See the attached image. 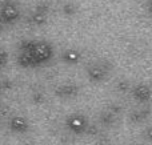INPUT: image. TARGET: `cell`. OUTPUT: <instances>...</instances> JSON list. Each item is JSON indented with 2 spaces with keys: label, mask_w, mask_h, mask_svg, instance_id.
Listing matches in <instances>:
<instances>
[{
  "label": "cell",
  "mask_w": 152,
  "mask_h": 145,
  "mask_svg": "<svg viewBox=\"0 0 152 145\" xmlns=\"http://www.w3.org/2000/svg\"><path fill=\"white\" fill-rule=\"evenodd\" d=\"M150 11L152 12V1H151V4H150Z\"/></svg>",
  "instance_id": "obj_3"
},
{
  "label": "cell",
  "mask_w": 152,
  "mask_h": 145,
  "mask_svg": "<svg viewBox=\"0 0 152 145\" xmlns=\"http://www.w3.org/2000/svg\"><path fill=\"white\" fill-rule=\"evenodd\" d=\"M18 16H19V9L13 3H7V4H4V7H3V9H1V13H0V17H1L3 20L10 23V21L16 20Z\"/></svg>",
  "instance_id": "obj_2"
},
{
  "label": "cell",
  "mask_w": 152,
  "mask_h": 145,
  "mask_svg": "<svg viewBox=\"0 0 152 145\" xmlns=\"http://www.w3.org/2000/svg\"><path fill=\"white\" fill-rule=\"evenodd\" d=\"M24 51L31 57L34 65L50 60L51 56H52V48H51V45L48 43L44 41H31L29 45L24 47Z\"/></svg>",
  "instance_id": "obj_1"
}]
</instances>
